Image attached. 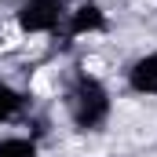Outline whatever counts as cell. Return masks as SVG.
<instances>
[{"instance_id":"obj_3","label":"cell","mask_w":157,"mask_h":157,"mask_svg":"<svg viewBox=\"0 0 157 157\" xmlns=\"http://www.w3.org/2000/svg\"><path fill=\"white\" fill-rule=\"evenodd\" d=\"M84 70H88V73H95V77H99V73H106V62H102V59H95V55H91V59H88V62H84Z\"/></svg>"},{"instance_id":"obj_2","label":"cell","mask_w":157,"mask_h":157,"mask_svg":"<svg viewBox=\"0 0 157 157\" xmlns=\"http://www.w3.org/2000/svg\"><path fill=\"white\" fill-rule=\"evenodd\" d=\"M33 91H37V95H48V91H51V73H48V70H40L37 77H33Z\"/></svg>"},{"instance_id":"obj_1","label":"cell","mask_w":157,"mask_h":157,"mask_svg":"<svg viewBox=\"0 0 157 157\" xmlns=\"http://www.w3.org/2000/svg\"><path fill=\"white\" fill-rule=\"evenodd\" d=\"M70 157H102V146L99 143H70Z\"/></svg>"}]
</instances>
